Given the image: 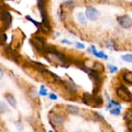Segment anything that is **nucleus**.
<instances>
[{"mask_svg": "<svg viewBox=\"0 0 132 132\" xmlns=\"http://www.w3.org/2000/svg\"><path fill=\"white\" fill-rule=\"evenodd\" d=\"M77 19H78V21H79V23H81V24H86V18H85V15H84V13L82 12H78L77 13Z\"/></svg>", "mask_w": 132, "mask_h": 132, "instance_id": "a211bd4d", "label": "nucleus"}, {"mask_svg": "<svg viewBox=\"0 0 132 132\" xmlns=\"http://www.w3.org/2000/svg\"><path fill=\"white\" fill-rule=\"evenodd\" d=\"M89 52H92L95 56L101 57V59H105V60L108 59V56H107L104 52H97V51H96V47H95V46H92V47H90V48H89Z\"/></svg>", "mask_w": 132, "mask_h": 132, "instance_id": "ddd939ff", "label": "nucleus"}, {"mask_svg": "<svg viewBox=\"0 0 132 132\" xmlns=\"http://www.w3.org/2000/svg\"><path fill=\"white\" fill-rule=\"evenodd\" d=\"M106 44H107V46H108V47H111V48H113V50H117V48H116V46H114L113 40H108Z\"/></svg>", "mask_w": 132, "mask_h": 132, "instance_id": "4be33fe9", "label": "nucleus"}, {"mask_svg": "<svg viewBox=\"0 0 132 132\" xmlns=\"http://www.w3.org/2000/svg\"><path fill=\"white\" fill-rule=\"evenodd\" d=\"M75 46L78 47V48H84V45L80 44V43H75Z\"/></svg>", "mask_w": 132, "mask_h": 132, "instance_id": "c85d7f7f", "label": "nucleus"}, {"mask_svg": "<svg viewBox=\"0 0 132 132\" xmlns=\"http://www.w3.org/2000/svg\"><path fill=\"white\" fill-rule=\"evenodd\" d=\"M120 108H121V107H118V108H113V109H111V110H109V111H110L111 114L119 116V114H120Z\"/></svg>", "mask_w": 132, "mask_h": 132, "instance_id": "412c9836", "label": "nucleus"}, {"mask_svg": "<svg viewBox=\"0 0 132 132\" xmlns=\"http://www.w3.org/2000/svg\"><path fill=\"white\" fill-rule=\"evenodd\" d=\"M82 102L87 106L96 108V107L102 106V98H100L99 96H95L93 94L84 93V95H82Z\"/></svg>", "mask_w": 132, "mask_h": 132, "instance_id": "f03ea898", "label": "nucleus"}, {"mask_svg": "<svg viewBox=\"0 0 132 132\" xmlns=\"http://www.w3.org/2000/svg\"><path fill=\"white\" fill-rule=\"evenodd\" d=\"M48 132H53V131H48Z\"/></svg>", "mask_w": 132, "mask_h": 132, "instance_id": "7c9ffc66", "label": "nucleus"}, {"mask_svg": "<svg viewBox=\"0 0 132 132\" xmlns=\"http://www.w3.org/2000/svg\"><path fill=\"white\" fill-rule=\"evenodd\" d=\"M118 107H121V106H120V104H119V102H118V101L111 100V101H109V104H108V106H107V109H109V110H111V109H113V108H118Z\"/></svg>", "mask_w": 132, "mask_h": 132, "instance_id": "dca6fc26", "label": "nucleus"}, {"mask_svg": "<svg viewBox=\"0 0 132 132\" xmlns=\"http://www.w3.org/2000/svg\"><path fill=\"white\" fill-rule=\"evenodd\" d=\"M30 43L33 45V47L38 50L40 53L45 54V52H46V50H47V45H46V42H45L44 38L35 34V35H33V38L30 40Z\"/></svg>", "mask_w": 132, "mask_h": 132, "instance_id": "7ed1b4c3", "label": "nucleus"}, {"mask_svg": "<svg viewBox=\"0 0 132 132\" xmlns=\"http://www.w3.org/2000/svg\"><path fill=\"white\" fill-rule=\"evenodd\" d=\"M6 110H7V108H6L5 104H3V102H1V113H3V112H5Z\"/></svg>", "mask_w": 132, "mask_h": 132, "instance_id": "bb28decb", "label": "nucleus"}, {"mask_svg": "<svg viewBox=\"0 0 132 132\" xmlns=\"http://www.w3.org/2000/svg\"><path fill=\"white\" fill-rule=\"evenodd\" d=\"M63 84H64V86L66 87V89L68 90V92H71L72 94H76V92H77V86L74 84V82H71V81H63Z\"/></svg>", "mask_w": 132, "mask_h": 132, "instance_id": "9d476101", "label": "nucleus"}, {"mask_svg": "<svg viewBox=\"0 0 132 132\" xmlns=\"http://www.w3.org/2000/svg\"><path fill=\"white\" fill-rule=\"evenodd\" d=\"M125 119L128 122H132V109H128L125 113Z\"/></svg>", "mask_w": 132, "mask_h": 132, "instance_id": "f3484780", "label": "nucleus"}, {"mask_svg": "<svg viewBox=\"0 0 132 132\" xmlns=\"http://www.w3.org/2000/svg\"><path fill=\"white\" fill-rule=\"evenodd\" d=\"M74 5H75V2L74 1H66V2H64L65 7H74Z\"/></svg>", "mask_w": 132, "mask_h": 132, "instance_id": "a878e982", "label": "nucleus"}, {"mask_svg": "<svg viewBox=\"0 0 132 132\" xmlns=\"http://www.w3.org/2000/svg\"><path fill=\"white\" fill-rule=\"evenodd\" d=\"M109 71H110V73H116V72H117L118 71V68L117 67H116V66L114 65H109Z\"/></svg>", "mask_w": 132, "mask_h": 132, "instance_id": "393cba45", "label": "nucleus"}, {"mask_svg": "<svg viewBox=\"0 0 132 132\" xmlns=\"http://www.w3.org/2000/svg\"><path fill=\"white\" fill-rule=\"evenodd\" d=\"M121 59H122V61H125V62H129V63H132V54L122 55Z\"/></svg>", "mask_w": 132, "mask_h": 132, "instance_id": "aec40b11", "label": "nucleus"}, {"mask_svg": "<svg viewBox=\"0 0 132 132\" xmlns=\"http://www.w3.org/2000/svg\"><path fill=\"white\" fill-rule=\"evenodd\" d=\"M122 79L125 82H127V84H129V85H132V72H125V73H122Z\"/></svg>", "mask_w": 132, "mask_h": 132, "instance_id": "9b49d317", "label": "nucleus"}, {"mask_svg": "<svg viewBox=\"0 0 132 132\" xmlns=\"http://www.w3.org/2000/svg\"><path fill=\"white\" fill-rule=\"evenodd\" d=\"M117 96L126 102H132V94L125 86H119L117 88Z\"/></svg>", "mask_w": 132, "mask_h": 132, "instance_id": "20e7f679", "label": "nucleus"}, {"mask_svg": "<svg viewBox=\"0 0 132 132\" xmlns=\"http://www.w3.org/2000/svg\"><path fill=\"white\" fill-rule=\"evenodd\" d=\"M48 120L50 123L53 126V127H57V126H62L64 122V118L60 114H56V113H50V117H48Z\"/></svg>", "mask_w": 132, "mask_h": 132, "instance_id": "423d86ee", "label": "nucleus"}, {"mask_svg": "<svg viewBox=\"0 0 132 132\" xmlns=\"http://www.w3.org/2000/svg\"><path fill=\"white\" fill-rule=\"evenodd\" d=\"M94 66H92V72H95V73H101L102 71H104V65L98 63V62H95V63L93 64Z\"/></svg>", "mask_w": 132, "mask_h": 132, "instance_id": "f8f14e48", "label": "nucleus"}, {"mask_svg": "<svg viewBox=\"0 0 132 132\" xmlns=\"http://www.w3.org/2000/svg\"><path fill=\"white\" fill-rule=\"evenodd\" d=\"M6 41H7V35H6V33L2 31V32H1V45L5 44Z\"/></svg>", "mask_w": 132, "mask_h": 132, "instance_id": "b1692460", "label": "nucleus"}, {"mask_svg": "<svg viewBox=\"0 0 132 132\" xmlns=\"http://www.w3.org/2000/svg\"><path fill=\"white\" fill-rule=\"evenodd\" d=\"M39 94L41 95V96H46V95H47V92H46V89H45V87H44L43 85L41 86V90H40V93H39Z\"/></svg>", "mask_w": 132, "mask_h": 132, "instance_id": "5701e85b", "label": "nucleus"}, {"mask_svg": "<svg viewBox=\"0 0 132 132\" xmlns=\"http://www.w3.org/2000/svg\"><path fill=\"white\" fill-rule=\"evenodd\" d=\"M51 99H53V100H55V99H57V96L56 95H54V94H50V96H48Z\"/></svg>", "mask_w": 132, "mask_h": 132, "instance_id": "cd10ccee", "label": "nucleus"}, {"mask_svg": "<svg viewBox=\"0 0 132 132\" xmlns=\"http://www.w3.org/2000/svg\"><path fill=\"white\" fill-rule=\"evenodd\" d=\"M1 20H2V22L7 23V27H9L11 24V20H12L11 13L7 10H2L1 11Z\"/></svg>", "mask_w": 132, "mask_h": 132, "instance_id": "1a4fd4ad", "label": "nucleus"}, {"mask_svg": "<svg viewBox=\"0 0 132 132\" xmlns=\"http://www.w3.org/2000/svg\"><path fill=\"white\" fill-rule=\"evenodd\" d=\"M85 14L92 21H95V20H97L99 18V11L94 7H87V9L85 11Z\"/></svg>", "mask_w": 132, "mask_h": 132, "instance_id": "0eeeda50", "label": "nucleus"}, {"mask_svg": "<svg viewBox=\"0 0 132 132\" xmlns=\"http://www.w3.org/2000/svg\"><path fill=\"white\" fill-rule=\"evenodd\" d=\"M5 98H6V100L9 102L10 106H12V107H15V106H16V101H15V98L13 97V95H11V94H6V95H5Z\"/></svg>", "mask_w": 132, "mask_h": 132, "instance_id": "4468645a", "label": "nucleus"}, {"mask_svg": "<svg viewBox=\"0 0 132 132\" xmlns=\"http://www.w3.org/2000/svg\"><path fill=\"white\" fill-rule=\"evenodd\" d=\"M117 20H118L119 24L125 29H129L132 27V20L128 15H120L117 18Z\"/></svg>", "mask_w": 132, "mask_h": 132, "instance_id": "6e6552de", "label": "nucleus"}, {"mask_svg": "<svg viewBox=\"0 0 132 132\" xmlns=\"http://www.w3.org/2000/svg\"><path fill=\"white\" fill-rule=\"evenodd\" d=\"M45 56H46V60L50 62V63L54 64V65H60L63 66V67H68L72 63V60L67 57L66 55L60 53L57 50L53 48L51 46H47V50L45 52Z\"/></svg>", "mask_w": 132, "mask_h": 132, "instance_id": "f257e3e1", "label": "nucleus"}, {"mask_svg": "<svg viewBox=\"0 0 132 132\" xmlns=\"http://www.w3.org/2000/svg\"><path fill=\"white\" fill-rule=\"evenodd\" d=\"M41 75L43 76V78H45V79H46L47 81H50V82H55V81H57V80L62 81V79H61L60 76H57L56 74L47 71V69H44V71L41 73Z\"/></svg>", "mask_w": 132, "mask_h": 132, "instance_id": "39448f33", "label": "nucleus"}, {"mask_svg": "<svg viewBox=\"0 0 132 132\" xmlns=\"http://www.w3.org/2000/svg\"><path fill=\"white\" fill-rule=\"evenodd\" d=\"M66 111L69 112V113H73V114H77L78 112H79V109H78L77 107H75V106L67 105V106H66Z\"/></svg>", "mask_w": 132, "mask_h": 132, "instance_id": "2eb2a0df", "label": "nucleus"}, {"mask_svg": "<svg viewBox=\"0 0 132 132\" xmlns=\"http://www.w3.org/2000/svg\"><path fill=\"white\" fill-rule=\"evenodd\" d=\"M62 43H66V44H71V42H69L68 40H62Z\"/></svg>", "mask_w": 132, "mask_h": 132, "instance_id": "c756f323", "label": "nucleus"}, {"mask_svg": "<svg viewBox=\"0 0 132 132\" xmlns=\"http://www.w3.org/2000/svg\"><path fill=\"white\" fill-rule=\"evenodd\" d=\"M27 19L29 20V21H31V22H32L33 24H34V26H35V27H36V28H38V29H39V30L41 31V27H42V23H39V22H36V21H35V20H33V19L31 18V16H30V15H27Z\"/></svg>", "mask_w": 132, "mask_h": 132, "instance_id": "6ab92c4d", "label": "nucleus"}]
</instances>
